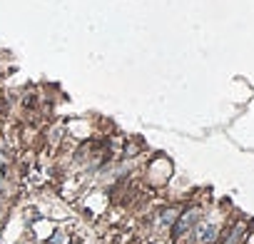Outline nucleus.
I'll use <instances>...</instances> for the list:
<instances>
[]
</instances>
